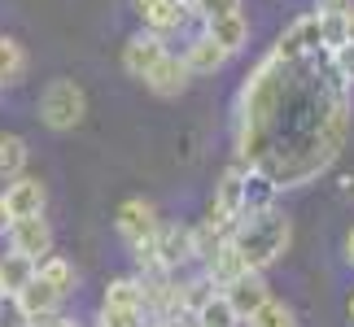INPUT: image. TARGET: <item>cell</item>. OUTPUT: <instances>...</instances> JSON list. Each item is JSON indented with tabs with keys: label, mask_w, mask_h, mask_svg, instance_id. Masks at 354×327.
<instances>
[{
	"label": "cell",
	"mask_w": 354,
	"mask_h": 327,
	"mask_svg": "<svg viewBox=\"0 0 354 327\" xmlns=\"http://www.w3.org/2000/svg\"><path fill=\"white\" fill-rule=\"evenodd\" d=\"M350 135V83L333 70L328 52L284 61L267 52L241 88L236 157L276 179L302 188L324 175Z\"/></svg>",
	"instance_id": "6da1fadb"
},
{
	"label": "cell",
	"mask_w": 354,
	"mask_h": 327,
	"mask_svg": "<svg viewBox=\"0 0 354 327\" xmlns=\"http://www.w3.org/2000/svg\"><path fill=\"white\" fill-rule=\"evenodd\" d=\"M236 244V253L245 257V266L250 270H267L276 266L284 253H289L293 244V218L280 214L276 206L267 210H254V214H241L232 223V236H227Z\"/></svg>",
	"instance_id": "7a4b0ae2"
},
{
	"label": "cell",
	"mask_w": 354,
	"mask_h": 327,
	"mask_svg": "<svg viewBox=\"0 0 354 327\" xmlns=\"http://www.w3.org/2000/svg\"><path fill=\"white\" fill-rule=\"evenodd\" d=\"M39 122L48 131H75L88 114V92L75 83V79H53V83L39 92Z\"/></svg>",
	"instance_id": "3957f363"
},
{
	"label": "cell",
	"mask_w": 354,
	"mask_h": 327,
	"mask_svg": "<svg viewBox=\"0 0 354 327\" xmlns=\"http://www.w3.org/2000/svg\"><path fill=\"white\" fill-rule=\"evenodd\" d=\"M114 231H118V240L127 244L136 257H140L145 249H153V240H158V231H162V218L153 210V201L127 197L118 206V214H114Z\"/></svg>",
	"instance_id": "277c9868"
},
{
	"label": "cell",
	"mask_w": 354,
	"mask_h": 327,
	"mask_svg": "<svg viewBox=\"0 0 354 327\" xmlns=\"http://www.w3.org/2000/svg\"><path fill=\"white\" fill-rule=\"evenodd\" d=\"M245 175H250V166H245L241 157L219 175V184H214V201H210V223L214 227L232 231V223L245 214Z\"/></svg>",
	"instance_id": "5b68a950"
},
{
	"label": "cell",
	"mask_w": 354,
	"mask_h": 327,
	"mask_svg": "<svg viewBox=\"0 0 354 327\" xmlns=\"http://www.w3.org/2000/svg\"><path fill=\"white\" fill-rule=\"evenodd\" d=\"M276 57H284V61H297V57H310V52H324V44H319V13H302L297 22H289L280 31V39H276Z\"/></svg>",
	"instance_id": "8992f818"
},
{
	"label": "cell",
	"mask_w": 354,
	"mask_h": 327,
	"mask_svg": "<svg viewBox=\"0 0 354 327\" xmlns=\"http://www.w3.org/2000/svg\"><path fill=\"white\" fill-rule=\"evenodd\" d=\"M9 249L22 253V257H48L53 253V227L44 223V214H26V218H13L9 223Z\"/></svg>",
	"instance_id": "52a82bcc"
},
{
	"label": "cell",
	"mask_w": 354,
	"mask_h": 327,
	"mask_svg": "<svg viewBox=\"0 0 354 327\" xmlns=\"http://www.w3.org/2000/svg\"><path fill=\"white\" fill-rule=\"evenodd\" d=\"M167 52H171V48H167V39H162L158 31H140V35L127 39V48H122V70L145 83V79L153 75V66L167 57Z\"/></svg>",
	"instance_id": "ba28073f"
},
{
	"label": "cell",
	"mask_w": 354,
	"mask_h": 327,
	"mask_svg": "<svg viewBox=\"0 0 354 327\" xmlns=\"http://www.w3.org/2000/svg\"><path fill=\"white\" fill-rule=\"evenodd\" d=\"M188 9L193 0H136V13H140L145 31H158V35H171L188 22Z\"/></svg>",
	"instance_id": "9c48e42d"
},
{
	"label": "cell",
	"mask_w": 354,
	"mask_h": 327,
	"mask_svg": "<svg viewBox=\"0 0 354 327\" xmlns=\"http://www.w3.org/2000/svg\"><path fill=\"white\" fill-rule=\"evenodd\" d=\"M105 315H140L145 319V310H149V297H145V279H136V275H122L114 279L110 288H105V301H101Z\"/></svg>",
	"instance_id": "30bf717a"
},
{
	"label": "cell",
	"mask_w": 354,
	"mask_h": 327,
	"mask_svg": "<svg viewBox=\"0 0 354 327\" xmlns=\"http://www.w3.org/2000/svg\"><path fill=\"white\" fill-rule=\"evenodd\" d=\"M44 184L35 175H18V179L5 184V206H9V218H26V214H44Z\"/></svg>",
	"instance_id": "8fae6325"
},
{
	"label": "cell",
	"mask_w": 354,
	"mask_h": 327,
	"mask_svg": "<svg viewBox=\"0 0 354 327\" xmlns=\"http://www.w3.org/2000/svg\"><path fill=\"white\" fill-rule=\"evenodd\" d=\"M223 293H227V301H232V310L241 315V323L250 319L254 310H258V306H263L267 297H271V293H267V279H263V270H245V275H236V279L227 284Z\"/></svg>",
	"instance_id": "7c38bea8"
},
{
	"label": "cell",
	"mask_w": 354,
	"mask_h": 327,
	"mask_svg": "<svg viewBox=\"0 0 354 327\" xmlns=\"http://www.w3.org/2000/svg\"><path fill=\"white\" fill-rule=\"evenodd\" d=\"M188 79H193L188 61H184V57H175V52H167V57L153 66V75L145 79V88L153 92V97H180V92L188 88Z\"/></svg>",
	"instance_id": "4fadbf2b"
},
{
	"label": "cell",
	"mask_w": 354,
	"mask_h": 327,
	"mask_svg": "<svg viewBox=\"0 0 354 327\" xmlns=\"http://www.w3.org/2000/svg\"><path fill=\"white\" fill-rule=\"evenodd\" d=\"M227 57H232V52H227L210 31L197 35L193 44H188V52H184V61H188V70H193V75H214V70H223Z\"/></svg>",
	"instance_id": "5bb4252c"
},
{
	"label": "cell",
	"mask_w": 354,
	"mask_h": 327,
	"mask_svg": "<svg viewBox=\"0 0 354 327\" xmlns=\"http://www.w3.org/2000/svg\"><path fill=\"white\" fill-rule=\"evenodd\" d=\"M206 31L219 39V44L227 52H241L245 44H250V22H245V13H223V18H206Z\"/></svg>",
	"instance_id": "9a60e30c"
},
{
	"label": "cell",
	"mask_w": 354,
	"mask_h": 327,
	"mask_svg": "<svg viewBox=\"0 0 354 327\" xmlns=\"http://www.w3.org/2000/svg\"><path fill=\"white\" fill-rule=\"evenodd\" d=\"M18 297H22V306H26V315H31V319H48V315H57V306H62V293L53 288L48 279H39V275L26 284Z\"/></svg>",
	"instance_id": "2e32d148"
},
{
	"label": "cell",
	"mask_w": 354,
	"mask_h": 327,
	"mask_svg": "<svg viewBox=\"0 0 354 327\" xmlns=\"http://www.w3.org/2000/svg\"><path fill=\"white\" fill-rule=\"evenodd\" d=\"M26 175V140L13 131H0V179H18Z\"/></svg>",
	"instance_id": "e0dca14e"
},
{
	"label": "cell",
	"mask_w": 354,
	"mask_h": 327,
	"mask_svg": "<svg viewBox=\"0 0 354 327\" xmlns=\"http://www.w3.org/2000/svg\"><path fill=\"white\" fill-rule=\"evenodd\" d=\"M35 257H22V253H5V262H0V284H5V293H22L26 284L35 279Z\"/></svg>",
	"instance_id": "ac0fdd59"
},
{
	"label": "cell",
	"mask_w": 354,
	"mask_h": 327,
	"mask_svg": "<svg viewBox=\"0 0 354 327\" xmlns=\"http://www.w3.org/2000/svg\"><path fill=\"white\" fill-rule=\"evenodd\" d=\"M26 79V48L13 35H0V83H22Z\"/></svg>",
	"instance_id": "d6986e66"
},
{
	"label": "cell",
	"mask_w": 354,
	"mask_h": 327,
	"mask_svg": "<svg viewBox=\"0 0 354 327\" xmlns=\"http://www.w3.org/2000/svg\"><path fill=\"white\" fill-rule=\"evenodd\" d=\"M245 327H297V315H293V306H284V301H276V297H267V301L258 306L250 319H245Z\"/></svg>",
	"instance_id": "ffe728a7"
},
{
	"label": "cell",
	"mask_w": 354,
	"mask_h": 327,
	"mask_svg": "<svg viewBox=\"0 0 354 327\" xmlns=\"http://www.w3.org/2000/svg\"><path fill=\"white\" fill-rule=\"evenodd\" d=\"M35 275H39V279H48V284H53V288H57L62 297H66V293H71V288H75V266H71V262H66V257H62V253H48V257H39V266H35Z\"/></svg>",
	"instance_id": "44dd1931"
},
{
	"label": "cell",
	"mask_w": 354,
	"mask_h": 327,
	"mask_svg": "<svg viewBox=\"0 0 354 327\" xmlns=\"http://www.w3.org/2000/svg\"><path fill=\"white\" fill-rule=\"evenodd\" d=\"M315 13H319V9H315ZM319 44H324V52H337L342 44H350L346 13H319Z\"/></svg>",
	"instance_id": "7402d4cb"
},
{
	"label": "cell",
	"mask_w": 354,
	"mask_h": 327,
	"mask_svg": "<svg viewBox=\"0 0 354 327\" xmlns=\"http://www.w3.org/2000/svg\"><path fill=\"white\" fill-rule=\"evenodd\" d=\"M0 327H35V319L26 315V306H22L18 293H5V297H0Z\"/></svg>",
	"instance_id": "603a6c76"
},
{
	"label": "cell",
	"mask_w": 354,
	"mask_h": 327,
	"mask_svg": "<svg viewBox=\"0 0 354 327\" xmlns=\"http://www.w3.org/2000/svg\"><path fill=\"white\" fill-rule=\"evenodd\" d=\"M193 9L201 18H223V13H236L241 0H193Z\"/></svg>",
	"instance_id": "cb8c5ba5"
},
{
	"label": "cell",
	"mask_w": 354,
	"mask_h": 327,
	"mask_svg": "<svg viewBox=\"0 0 354 327\" xmlns=\"http://www.w3.org/2000/svg\"><path fill=\"white\" fill-rule=\"evenodd\" d=\"M333 57V70L346 79V83H354V44H342L337 52H328Z\"/></svg>",
	"instance_id": "d4e9b609"
},
{
	"label": "cell",
	"mask_w": 354,
	"mask_h": 327,
	"mask_svg": "<svg viewBox=\"0 0 354 327\" xmlns=\"http://www.w3.org/2000/svg\"><path fill=\"white\" fill-rule=\"evenodd\" d=\"M153 327H188V315H162Z\"/></svg>",
	"instance_id": "484cf974"
},
{
	"label": "cell",
	"mask_w": 354,
	"mask_h": 327,
	"mask_svg": "<svg viewBox=\"0 0 354 327\" xmlns=\"http://www.w3.org/2000/svg\"><path fill=\"white\" fill-rule=\"evenodd\" d=\"M13 223V218H9V206H5V192H0V231H5Z\"/></svg>",
	"instance_id": "4316f807"
},
{
	"label": "cell",
	"mask_w": 354,
	"mask_h": 327,
	"mask_svg": "<svg viewBox=\"0 0 354 327\" xmlns=\"http://www.w3.org/2000/svg\"><path fill=\"white\" fill-rule=\"evenodd\" d=\"M346 262L354 266V227H350V236H346Z\"/></svg>",
	"instance_id": "83f0119b"
},
{
	"label": "cell",
	"mask_w": 354,
	"mask_h": 327,
	"mask_svg": "<svg viewBox=\"0 0 354 327\" xmlns=\"http://www.w3.org/2000/svg\"><path fill=\"white\" fill-rule=\"evenodd\" d=\"M346 31H350V44H354V5L346 9Z\"/></svg>",
	"instance_id": "f1b7e54d"
},
{
	"label": "cell",
	"mask_w": 354,
	"mask_h": 327,
	"mask_svg": "<svg viewBox=\"0 0 354 327\" xmlns=\"http://www.w3.org/2000/svg\"><path fill=\"white\" fill-rule=\"evenodd\" d=\"M188 327H210V323H201V319H193V315H188Z\"/></svg>",
	"instance_id": "f546056e"
},
{
	"label": "cell",
	"mask_w": 354,
	"mask_h": 327,
	"mask_svg": "<svg viewBox=\"0 0 354 327\" xmlns=\"http://www.w3.org/2000/svg\"><path fill=\"white\" fill-rule=\"evenodd\" d=\"M346 310H350V323H354V293H350V306Z\"/></svg>",
	"instance_id": "4dcf8cb0"
},
{
	"label": "cell",
	"mask_w": 354,
	"mask_h": 327,
	"mask_svg": "<svg viewBox=\"0 0 354 327\" xmlns=\"http://www.w3.org/2000/svg\"><path fill=\"white\" fill-rule=\"evenodd\" d=\"M0 297H5V284H0Z\"/></svg>",
	"instance_id": "1f68e13d"
},
{
	"label": "cell",
	"mask_w": 354,
	"mask_h": 327,
	"mask_svg": "<svg viewBox=\"0 0 354 327\" xmlns=\"http://www.w3.org/2000/svg\"><path fill=\"white\" fill-rule=\"evenodd\" d=\"M0 88H5V83H0Z\"/></svg>",
	"instance_id": "d6a6232c"
}]
</instances>
